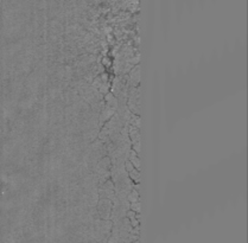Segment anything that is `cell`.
I'll return each instance as SVG.
<instances>
[{"instance_id":"cell-3","label":"cell","mask_w":248,"mask_h":243,"mask_svg":"<svg viewBox=\"0 0 248 243\" xmlns=\"http://www.w3.org/2000/svg\"><path fill=\"white\" fill-rule=\"evenodd\" d=\"M132 209L134 211H137V212H140V204H139L138 202L132 203Z\"/></svg>"},{"instance_id":"cell-2","label":"cell","mask_w":248,"mask_h":243,"mask_svg":"<svg viewBox=\"0 0 248 243\" xmlns=\"http://www.w3.org/2000/svg\"><path fill=\"white\" fill-rule=\"evenodd\" d=\"M138 199H139V197H138V192L133 191L132 193H131V196H130V200L132 203H134V202H138Z\"/></svg>"},{"instance_id":"cell-1","label":"cell","mask_w":248,"mask_h":243,"mask_svg":"<svg viewBox=\"0 0 248 243\" xmlns=\"http://www.w3.org/2000/svg\"><path fill=\"white\" fill-rule=\"evenodd\" d=\"M130 176H131V178L134 179L135 181H139V180H140V178H139V173H138V171L134 170V168H133L132 171H130Z\"/></svg>"}]
</instances>
